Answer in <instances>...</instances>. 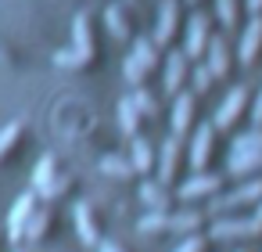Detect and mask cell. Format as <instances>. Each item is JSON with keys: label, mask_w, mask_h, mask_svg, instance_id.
<instances>
[{"label": "cell", "mask_w": 262, "mask_h": 252, "mask_svg": "<svg viewBox=\"0 0 262 252\" xmlns=\"http://www.w3.org/2000/svg\"><path fill=\"white\" fill-rule=\"evenodd\" d=\"M258 202H262V177H248V180H241L233 191H219V195H212L208 205H205V216H208V220H215V216H230V212L248 209V205H258Z\"/></svg>", "instance_id": "cell-1"}, {"label": "cell", "mask_w": 262, "mask_h": 252, "mask_svg": "<svg viewBox=\"0 0 262 252\" xmlns=\"http://www.w3.org/2000/svg\"><path fill=\"white\" fill-rule=\"evenodd\" d=\"M262 234V220H255V216H215L212 223H208V238L212 241H223V245H230V241H251V238H258Z\"/></svg>", "instance_id": "cell-2"}, {"label": "cell", "mask_w": 262, "mask_h": 252, "mask_svg": "<svg viewBox=\"0 0 262 252\" xmlns=\"http://www.w3.org/2000/svg\"><path fill=\"white\" fill-rule=\"evenodd\" d=\"M223 191V173H208V169H194V177H187L180 184V198L183 202H208L212 195Z\"/></svg>", "instance_id": "cell-3"}, {"label": "cell", "mask_w": 262, "mask_h": 252, "mask_svg": "<svg viewBox=\"0 0 262 252\" xmlns=\"http://www.w3.org/2000/svg\"><path fill=\"white\" fill-rule=\"evenodd\" d=\"M36 198H40V195L29 187V191H26V195L11 205V212H8V220H4V230H8V241H11V245H22V241H26L29 216L36 212Z\"/></svg>", "instance_id": "cell-4"}, {"label": "cell", "mask_w": 262, "mask_h": 252, "mask_svg": "<svg viewBox=\"0 0 262 252\" xmlns=\"http://www.w3.org/2000/svg\"><path fill=\"white\" fill-rule=\"evenodd\" d=\"M208 40H212V29H208L205 11L190 15V22H187V40H183V54H187V62H201L205 51H208Z\"/></svg>", "instance_id": "cell-5"}, {"label": "cell", "mask_w": 262, "mask_h": 252, "mask_svg": "<svg viewBox=\"0 0 262 252\" xmlns=\"http://www.w3.org/2000/svg\"><path fill=\"white\" fill-rule=\"evenodd\" d=\"M162 87H165V94L169 98H176L180 90H183V83L190 80V62H187V54L183 51H172L165 62H162Z\"/></svg>", "instance_id": "cell-6"}, {"label": "cell", "mask_w": 262, "mask_h": 252, "mask_svg": "<svg viewBox=\"0 0 262 252\" xmlns=\"http://www.w3.org/2000/svg\"><path fill=\"white\" fill-rule=\"evenodd\" d=\"M244 105H248V87H233V90L223 98V105L215 108V119H212V126H215V130H233V123L241 119Z\"/></svg>", "instance_id": "cell-7"}, {"label": "cell", "mask_w": 262, "mask_h": 252, "mask_svg": "<svg viewBox=\"0 0 262 252\" xmlns=\"http://www.w3.org/2000/svg\"><path fill=\"white\" fill-rule=\"evenodd\" d=\"M180 151H183V133H169V137H165V144H162V151H158V162H155V169H158V180H162V184H172V180H176Z\"/></svg>", "instance_id": "cell-8"}, {"label": "cell", "mask_w": 262, "mask_h": 252, "mask_svg": "<svg viewBox=\"0 0 262 252\" xmlns=\"http://www.w3.org/2000/svg\"><path fill=\"white\" fill-rule=\"evenodd\" d=\"M212 144H215V126L212 123H201L194 130V141H190V151H187V162L194 169H205L208 159H212Z\"/></svg>", "instance_id": "cell-9"}, {"label": "cell", "mask_w": 262, "mask_h": 252, "mask_svg": "<svg viewBox=\"0 0 262 252\" xmlns=\"http://www.w3.org/2000/svg\"><path fill=\"white\" fill-rule=\"evenodd\" d=\"M176 26H180V0H162V8H158V26H155V36H151V40H155L158 47L172 44Z\"/></svg>", "instance_id": "cell-10"}, {"label": "cell", "mask_w": 262, "mask_h": 252, "mask_svg": "<svg viewBox=\"0 0 262 252\" xmlns=\"http://www.w3.org/2000/svg\"><path fill=\"white\" fill-rule=\"evenodd\" d=\"M72 216H76V234H79V241H83L86 248H97V245H101V230H97V216H94L90 202H76Z\"/></svg>", "instance_id": "cell-11"}, {"label": "cell", "mask_w": 262, "mask_h": 252, "mask_svg": "<svg viewBox=\"0 0 262 252\" xmlns=\"http://www.w3.org/2000/svg\"><path fill=\"white\" fill-rule=\"evenodd\" d=\"M258 51H262V15H251V22L244 26L241 47H237V58H241V65H244V69H248V65H255Z\"/></svg>", "instance_id": "cell-12"}, {"label": "cell", "mask_w": 262, "mask_h": 252, "mask_svg": "<svg viewBox=\"0 0 262 252\" xmlns=\"http://www.w3.org/2000/svg\"><path fill=\"white\" fill-rule=\"evenodd\" d=\"M226 173L233 180H248V177H262V151H230Z\"/></svg>", "instance_id": "cell-13"}, {"label": "cell", "mask_w": 262, "mask_h": 252, "mask_svg": "<svg viewBox=\"0 0 262 252\" xmlns=\"http://www.w3.org/2000/svg\"><path fill=\"white\" fill-rule=\"evenodd\" d=\"M194 105H198V94L194 90H180L172 98V133H187L190 123H194Z\"/></svg>", "instance_id": "cell-14"}, {"label": "cell", "mask_w": 262, "mask_h": 252, "mask_svg": "<svg viewBox=\"0 0 262 252\" xmlns=\"http://www.w3.org/2000/svg\"><path fill=\"white\" fill-rule=\"evenodd\" d=\"M205 220H208L205 209H176V212H169V230L190 238V234H201Z\"/></svg>", "instance_id": "cell-15"}, {"label": "cell", "mask_w": 262, "mask_h": 252, "mask_svg": "<svg viewBox=\"0 0 262 252\" xmlns=\"http://www.w3.org/2000/svg\"><path fill=\"white\" fill-rule=\"evenodd\" d=\"M140 202H144V209H151V212H169V202H172L169 184H162V180H144V184H140Z\"/></svg>", "instance_id": "cell-16"}, {"label": "cell", "mask_w": 262, "mask_h": 252, "mask_svg": "<svg viewBox=\"0 0 262 252\" xmlns=\"http://www.w3.org/2000/svg\"><path fill=\"white\" fill-rule=\"evenodd\" d=\"M205 62H208V69H212L215 80L230 72V44H226V36H212V40H208Z\"/></svg>", "instance_id": "cell-17"}, {"label": "cell", "mask_w": 262, "mask_h": 252, "mask_svg": "<svg viewBox=\"0 0 262 252\" xmlns=\"http://www.w3.org/2000/svg\"><path fill=\"white\" fill-rule=\"evenodd\" d=\"M104 26H108V33H112L119 44L133 40V36H129V18H126V8H122V4H108V8H104Z\"/></svg>", "instance_id": "cell-18"}, {"label": "cell", "mask_w": 262, "mask_h": 252, "mask_svg": "<svg viewBox=\"0 0 262 252\" xmlns=\"http://www.w3.org/2000/svg\"><path fill=\"white\" fill-rule=\"evenodd\" d=\"M115 115H119V126H122V137H140V112H137V105L129 101V98H119V108H115Z\"/></svg>", "instance_id": "cell-19"}, {"label": "cell", "mask_w": 262, "mask_h": 252, "mask_svg": "<svg viewBox=\"0 0 262 252\" xmlns=\"http://www.w3.org/2000/svg\"><path fill=\"white\" fill-rule=\"evenodd\" d=\"M72 47H79V51H86V54H97V47H94V29H90V15H86V11H79V15L72 18Z\"/></svg>", "instance_id": "cell-20"}, {"label": "cell", "mask_w": 262, "mask_h": 252, "mask_svg": "<svg viewBox=\"0 0 262 252\" xmlns=\"http://www.w3.org/2000/svg\"><path fill=\"white\" fill-rule=\"evenodd\" d=\"M129 162H133V173H151V169H155V162H158V155H155V148H151L144 137H133Z\"/></svg>", "instance_id": "cell-21"}, {"label": "cell", "mask_w": 262, "mask_h": 252, "mask_svg": "<svg viewBox=\"0 0 262 252\" xmlns=\"http://www.w3.org/2000/svg\"><path fill=\"white\" fill-rule=\"evenodd\" d=\"M54 162H58V159H54L51 151H47V155H40V162H36V173H33V180H29V187H33L36 195H40V191H43V187L54 180V173H58V166H54Z\"/></svg>", "instance_id": "cell-22"}, {"label": "cell", "mask_w": 262, "mask_h": 252, "mask_svg": "<svg viewBox=\"0 0 262 252\" xmlns=\"http://www.w3.org/2000/svg\"><path fill=\"white\" fill-rule=\"evenodd\" d=\"M129 54H133V58H137V62H140V65L147 69V72H151V69L158 65V44H155V40H147V36H137V40H133V51H129Z\"/></svg>", "instance_id": "cell-23"}, {"label": "cell", "mask_w": 262, "mask_h": 252, "mask_svg": "<svg viewBox=\"0 0 262 252\" xmlns=\"http://www.w3.org/2000/svg\"><path fill=\"white\" fill-rule=\"evenodd\" d=\"M129 101H133V105H137V112H140V115H147V119H155V115L162 112V108H158V98H155V90H147L144 83H140V87H133Z\"/></svg>", "instance_id": "cell-24"}, {"label": "cell", "mask_w": 262, "mask_h": 252, "mask_svg": "<svg viewBox=\"0 0 262 252\" xmlns=\"http://www.w3.org/2000/svg\"><path fill=\"white\" fill-rule=\"evenodd\" d=\"M94 62V54H86V51H79V47H69V51H58L54 54V65L58 69H83V65H90Z\"/></svg>", "instance_id": "cell-25"}, {"label": "cell", "mask_w": 262, "mask_h": 252, "mask_svg": "<svg viewBox=\"0 0 262 252\" xmlns=\"http://www.w3.org/2000/svg\"><path fill=\"white\" fill-rule=\"evenodd\" d=\"M47 227H51V209H36L33 216H29V227H26V241L33 245V241H40L43 234H47Z\"/></svg>", "instance_id": "cell-26"}, {"label": "cell", "mask_w": 262, "mask_h": 252, "mask_svg": "<svg viewBox=\"0 0 262 252\" xmlns=\"http://www.w3.org/2000/svg\"><path fill=\"white\" fill-rule=\"evenodd\" d=\"M230 151H262V126H251V130L237 133Z\"/></svg>", "instance_id": "cell-27"}, {"label": "cell", "mask_w": 262, "mask_h": 252, "mask_svg": "<svg viewBox=\"0 0 262 252\" xmlns=\"http://www.w3.org/2000/svg\"><path fill=\"white\" fill-rule=\"evenodd\" d=\"M190 83H194V94H208V90H212L215 76H212V69H208V62H205V58L190 69Z\"/></svg>", "instance_id": "cell-28"}, {"label": "cell", "mask_w": 262, "mask_h": 252, "mask_svg": "<svg viewBox=\"0 0 262 252\" xmlns=\"http://www.w3.org/2000/svg\"><path fill=\"white\" fill-rule=\"evenodd\" d=\"M101 173H108V177H133V162L129 159H122V155H104L101 159Z\"/></svg>", "instance_id": "cell-29"}, {"label": "cell", "mask_w": 262, "mask_h": 252, "mask_svg": "<svg viewBox=\"0 0 262 252\" xmlns=\"http://www.w3.org/2000/svg\"><path fill=\"white\" fill-rule=\"evenodd\" d=\"M137 230L140 234H158V230H169V212H144L140 216V223H137Z\"/></svg>", "instance_id": "cell-30"}, {"label": "cell", "mask_w": 262, "mask_h": 252, "mask_svg": "<svg viewBox=\"0 0 262 252\" xmlns=\"http://www.w3.org/2000/svg\"><path fill=\"white\" fill-rule=\"evenodd\" d=\"M237 15H241L237 0H215V18H219L223 29H233L237 26Z\"/></svg>", "instance_id": "cell-31"}, {"label": "cell", "mask_w": 262, "mask_h": 252, "mask_svg": "<svg viewBox=\"0 0 262 252\" xmlns=\"http://www.w3.org/2000/svg\"><path fill=\"white\" fill-rule=\"evenodd\" d=\"M122 80H126L129 87H140V83L147 80V69H144L133 54H126V62H122Z\"/></svg>", "instance_id": "cell-32"}, {"label": "cell", "mask_w": 262, "mask_h": 252, "mask_svg": "<svg viewBox=\"0 0 262 252\" xmlns=\"http://www.w3.org/2000/svg\"><path fill=\"white\" fill-rule=\"evenodd\" d=\"M18 137H22V123H18V119H11L4 130H0V159H4V155L18 144Z\"/></svg>", "instance_id": "cell-33"}, {"label": "cell", "mask_w": 262, "mask_h": 252, "mask_svg": "<svg viewBox=\"0 0 262 252\" xmlns=\"http://www.w3.org/2000/svg\"><path fill=\"white\" fill-rule=\"evenodd\" d=\"M69 184H72V180H69L65 173H54V180H51V184H47V187L40 191V198H47V202H54V198H61V195L69 191Z\"/></svg>", "instance_id": "cell-34"}, {"label": "cell", "mask_w": 262, "mask_h": 252, "mask_svg": "<svg viewBox=\"0 0 262 252\" xmlns=\"http://www.w3.org/2000/svg\"><path fill=\"white\" fill-rule=\"evenodd\" d=\"M176 252H205V238L201 234H190V238H183L176 245Z\"/></svg>", "instance_id": "cell-35"}, {"label": "cell", "mask_w": 262, "mask_h": 252, "mask_svg": "<svg viewBox=\"0 0 262 252\" xmlns=\"http://www.w3.org/2000/svg\"><path fill=\"white\" fill-rule=\"evenodd\" d=\"M251 119H255V126H262V90H258V98L251 105Z\"/></svg>", "instance_id": "cell-36"}, {"label": "cell", "mask_w": 262, "mask_h": 252, "mask_svg": "<svg viewBox=\"0 0 262 252\" xmlns=\"http://www.w3.org/2000/svg\"><path fill=\"white\" fill-rule=\"evenodd\" d=\"M97 252H122V248H119L115 241H101V245H97Z\"/></svg>", "instance_id": "cell-37"}, {"label": "cell", "mask_w": 262, "mask_h": 252, "mask_svg": "<svg viewBox=\"0 0 262 252\" xmlns=\"http://www.w3.org/2000/svg\"><path fill=\"white\" fill-rule=\"evenodd\" d=\"M248 11L251 15H262V0H248Z\"/></svg>", "instance_id": "cell-38"}, {"label": "cell", "mask_w": 262, "mask_h": 252, "mask_svg": "<svg viewBox=\"0 0 262 252\" xmlns=\"http://www.w3.org/2000/svg\"><path fill=\"white\" fill-rule=\"evenodd\" d=\"M255 220H262V202H258V209H255Z\"/></svg>", "instance_id": "cell-39"}, {"label": "cell", "mask_w": 262, "mask_h": 252, "mask_svg": "<svg viewBox=\"0 0 262 252\" xmlns=\"http://www.w3.org/2000/svg\"><path fill=\"white\" fill-rule=\"evenodd\" d=\"M183 4H201V0H183Z\"/></svg>", "instance_id": "cell-40"}, {"label": "cell", "mask_w": 262, "mask_h": 252, "mask_svg": "<svg viewBox=\"0 0 262 252\" xmlns=\"http://www.w3.org/2000/svg\"><path fill=\"white\" fill-rule=\"evenodd\" d=\"M4 58H8V54H4V47H0V62H4Z\"/></svg>", "instance_id": "cell-41"}, {"label": "cell", "mask_w": 262, "mask_h": 252, "mask_svg": "<svg viewBox=\"0 0 262 252\" xmlns=\"http://www.w3.org/2000/svg\"><path fill=\"white\" fill-rule=\"evenodd\" d=\"M18 252H22V248H18Z\"/></svg>", "instance_id": "cell-42"}, {"label": "cell", "mask_w": 262, "mask_h": 252, "mask_svg": "<svg viewBox=\"0 0 262 252\" xmlns=\"http://www.w3.org/2000/svg\"><path fill=\"white\" fill-rule=\"evenodd\" d=\"M241 252H244V248H241Z\"/></svg>", "instance_id": "cell-43"}]
</instances>
